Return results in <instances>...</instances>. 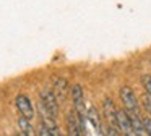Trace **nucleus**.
Returning <instances> with one entry per match:
<instances>
[{
    "label": "nucleus",
    "mask_w": 151,
    "mask_h": 136,
    "mask_svg": "<svg viewBox=\"0 0 151 136\" xmlns=\"http://www.w3.org/2000/svg\"><path fill=\"white\" fill-rule=\"evenodd\" d=\"M70 96H72V104H73V112L76 113V118H78L81 130L86 136V122H88V110H86V99H85V91L80 84H73L70 87Z\"/></svg>",
    "instance_id": "obj_1"
},
{
    "label": "nucleus",
    "mask_w": 151,
    "mask_h": 136,
    "mask_svg": "<svg viewBox=\"0 0 151 136\" xmlns=\"http://www.w3.org/2000/svg\"><path fill=\"white\" fill-rule=\"evenodd\" d=\"M88 122L93 125V128L96 130V133H99L101 136H104V123H102V113L98 110L96 105H89L88 107Z\"/></svg>",
    "instance_id": "obj_7"
},
{
    "label": "nucleus",
    "mask_w": 151,
    "mask_h": 136,
    "mask_svg": "<svg viewBox=\"0 0 151 136\" xmlns=\"http://www.w3.org/2000/svg\"><path fill=\"white\" fill-rule=\"evenodd\" d=\"M18 128H20V133L23 136H36L37 133L34 131L33 125H31V120L24 118V117H18Z\"/></svg>",
    "instance_id": "obj_10"
},
{
    "label": "nucleus",
    "mask_w": 151,
    "mask_h": 136,
    "mask_svg": "<svg viewBox=\"0 0 151 136\" xmlns=\"http://www.w3.org/2000/svg\"><path fill=\"white\" fill-rule=\"evenodd\" d=\"M101 113L104 115V118L107 120L109 126H114L115 128V122H117V107H115L114 100H112L111 97H104Z\"/></svg>",
    "instance_id": "obj_6"
},
{
    "label": "nucleus",
    "mask_w": 151,
    "mask_h": 136,
    "mask_svg": "<svg viewBox=\"0 0 151 136\" xmlns=\"http://www.w3.org/2000/svg\"><path fill=\"white\" fill-rule=\"evenodd\" d=\"M65 123H67V136H86L81 130L78 118H76V113L73 110H70L65 117Z\"/></svg>",
    "instance_id": "obj_8"
},
{
    "label": "nucleus",
    "mask_w": 151,
    "mask_h": 136,
    "mask_svg": "<svg viewBox=\"0 0 151 136\" xmlns=\"http://www.w3.org/2000/svg\"><path fill=\"white\" fill-rule=\"evenodd\" d=\"M141 84H143V89L148 96H151V74H143L141 76Z\"/></svg>",
    "instance_id": "obj_11"
},
{
    "label": "nucleus",
    "mask_w": 151,
    "mask_h": 136,
    "mask_svg": "<svg viewBox=\"0 0 151 136\" xmlns=\"http://www.w3.org/2000/svg\"><path fill=\"white\" fill-rule=\"evenodd\" d=\"M119 97H120V102L124 104V109L128 113H138L140 112V102H138L137 94L133 92V89L128 86H122L119 89Z\"/></svg>",
    "instance_id": "obj_3"
},
{
    "label": "nucleus",
    "mask_w": 151,
    "mask_h": 136,
    "mask_svg": "<svg viewBox=\"0 0 151 136\" xmlns=\"http://www.w3.org/2000/svg\"><path fill=\"white\" fill-rule=\"evenodd\" d=\"M143 107L148 113H151V96H148V94L143 96Z\"/></svg>",
    "instance_id": "obj_14"
},
{
    "label": "nucleus",
    "mask_w": 151,
    "mask_h": 136,
    "mask_svg": "<svg viewBox=\"0 0 151 136\" xmlns=\"http://www.w3.org/2000/svg\"><path fill=\"white\" fill-rule=\"evenodd\" d=\"M15 105H17L18 112H20L21 117L28 120H33L34 118V107H33V102L31 99L26 96V94H18L15 97Z\"/></svg>",
    "instance_id": "obj_4"
},
{
    "label": "nucleus",
    "mask_w": 151,
    "mask_h": 136,
    "mask_svg": "<svg viewBox=\"0 0 151 136\" xmlns=\"http://www.w3.org/2000/svg\"><path fill=\"white\" fill-rule=\"evenodd\" d=\"M104 136H122L120 135V131H119L117 128H114V126H106V130H104Z\"/></svg>",
    "instance_id": "obj_12"
},
{
    "label": "nucleus",
    "mask_w": 151,
    "mask_h": 136,
    "mask_svg": "<svg viewBox=\"0 0 151 136\" xmlns=\"http://www.w3.org/2000/svg\"><path fill=\"white\" fill-rule=\"evenodd\" d=\"M115 128L120 131V135L128 136L133 133L132 128V122H130V115L125 109H117V122H115Z\"/></svg>",
    "instance_id": "obj_5"
},
{
    "label": "nucleus",
    "mask_w": 151,
    "mask_h": 136,
    "mask_svg": "<svg viewBox=\"0 0 151 136\" xmlns=\"http://www.w3.org/2000/svg\"><path fill=\"white\" fill-rule=\"evenodd\" d=\"M143 125H145L146 136H151V117H143Z\"/></svg>",
    "instance_id": "obj_13"
},
{
    "label": "nucleus",
    "mask_w": 151,
    "mask_h": 136,
    "mask_svg": "<svg viewBox=\"0 0 151 136\" xmlns=\"http://www.w3.org/2000/svg\"><path fill=\"white\" fill-rule=\"evenodd\" d=\"M37 107H39L41 117H52V118L57 120V117H59V102H57V97L50 87H42L39 91Z\"/></svg>",
    "instance_id": "obj_2"
},
{
    "label": "nucleus",
    "mask_w": 151,
    "mask_h": 136,
    "mask_svg": "<svg viewBox=\"0 0 151 136\" xmlns=\"http://www.w3.org/2000/svg\"><path fill=\"white\" fill-rule=\"evenodd\" d=\"M17 136H23V135H21V133H18V135H17Z\"/></svg>",
    "instance_id": "obj_15"
},
{
    "label": "nucleus",
    "mask_w": 151,
    "mask_h": 136,
    "mask_svg": "<svg viewBox=\"0 0 151 136\" xmlns=\"http://www.w3.org/2000/svg\"><path fill=\"white\" fill-rule=\"evenodd\" d=\"M54 94H55L57 97V102H59V105L63 102V100L67 99V94H68L70 91V86H68V81L65 79L63 76H59L54 79V87H52Z\"/></svg>",
    "instance_id": "obj_9"
}]
</instances>
